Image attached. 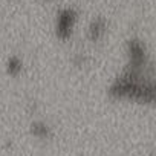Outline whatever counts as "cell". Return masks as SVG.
<instances>
[{
    "instance_id": "2",
    "label": "cell",
    "mask_w": 156,
    "mask_h": 156,
    "mask_svg": "<svg viewBox=\"0 0 156 156\" xmlns=\"http://www.w3.org/2000/svg\"><path fill=\"white\" fill-rule=\"evenodd\" d=\"M124 58H126L124 67L139 70V72L154 70L151 52H150L147 43L138 35H132L126 40V43H124Z\"/></svg>"
},
{
    "instance_id": "8",
    "label": "cell",
    "mask_w": 156,
    "mask_h": 156,
    "mask_svg": "<svg viewBox=\"0 0 156 156\" xmlns=\"http://www.w3.org/2000/svg\"><path fill=\"white\" fill-rule=\"evenodd\" d=\"M44 3H54V2H57V0H43Z\"/></svg>"
},
{
    "instance_id": "1",
    "label": "cell",
    "mask_w": 156,
    "mask_h": 156,
    "mask_svg": "<svg viewBox=\"0 0 156 156\" xmlns=\"http://www.w3.org/2000/svg\"><path fill=\"white\" fill-rule=\"evenodd\" d=\"M106 95L115 103L151 107L156 100L154 70L139 72L122 66V69L109 81Z\"/></svg>"
},
{
    "instance_id": "5",
    "label": "cell",
    "mask_w": 156,
    "mask_h": 156,
    "mask_svg": "<svg viewBox=\"0 0 156 156\" xmlns=\"http://www.w3.org/2000/svg\"><path fill=\"white\" fill-rule=\"evenodd\" d=\"M25 69H26V63H25V58L20 54H9L5 58L3 72L8 78H11V80H19V78L25 73Z\"/></svg>"
},
{
    "instance_id": "4",
    "label": "cell",
    "mask_w": 156,
    "mask_h": 156,
    "mask_svg": "<svg viewBox=\"0 0 156 156\" xmlns=\"http://www.w3.org/2000/svg\"><path fill=\"white\" fill-rule=\"evenodd\" d=\"M110 29V22L106 16L103 14H97L94 16L86 26V38L89 43L92 44H100L104 41V38L107 37Z\"/></svg>"
},
{
    "instance_id": "7",
    "label": "cell",
    "mask_w": 156,
    "mask_h": 156,
    "mask_svg": "<svg viewBox=\"0 0 156 156\" xmlns=\"http://www.w3.org/2000/svg\"><path fill=\"white\" fill-rule=\"evenodd\" d=\"M70 63H72V66L76 67V69H84V67L89 66L90 58H89V55L84 54V52H75V54L72 55V58H70Z\"/></svg>"
},
{
    "instance_id": "6",
    "label": "cell",
    "mask_w": 156,
    "mask_h": 156,
    "mask_svg": "<svg viewBox=\"0 0 156 156\" xmlns=\"http://www.w3.org/2000/svg\"><path fill=\"white\" fill-rule=\"evenodd\" d=\"M29 135L41 142H49L55 138V129L44 119H32L29 124Z\"/></svg>"
},
{
    "instance_id": "3",
    "label": "cell",
    "mask_w": 156,
    "mask_h": 156,
    "mask_svg": "<svg viewBox=\"0 0 156 156\" xmlns=\"http://www.w3.org/2000/svg\"><path fill=\"white\" fill-rule=\"evenodd\" d=\"M78 22H80V11L73 5H64L60 6L55 12L54 17V35L58 41L61 43H67L69 40H72Z\"/></svg>"
}]
</instances>
